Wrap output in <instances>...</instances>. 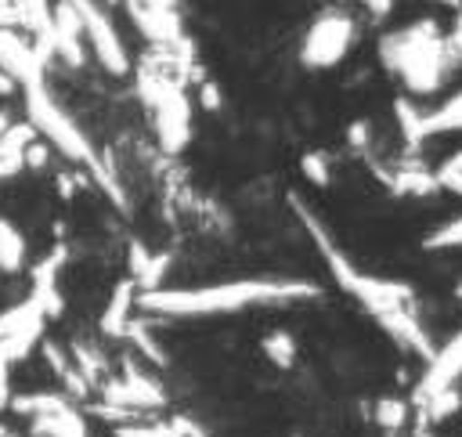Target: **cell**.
Returning a JSON list of instances; mask_svg holds the SVG:
<instances>
[{"instance_id": "obj_1", "label": "cell", "mask_w": 462, "mask_h": 437, "mask_svg": "<svg viewBox=\"0 0 462 437\" xmlns=\"http://www.w3.org/2000/svg\"><path fill=\"white\" fill-rule=\"evenodd\" d=\"M318 296L314 282L296 278H238V282H217V285H191V289H144L137 296L141 311L166 314V318H199V314H231L245 311L253 303H292Z\"/></svg>"}, {"instance_id": "obj_2", "label": "cell", "mask_w": 462, "mask_h": 437, "mask_svg": "<svg viewBox=\"0 0 462 437\" xmlns=\"http://www.w3.org/2000/svg\"><path fill=\"white\" fill-rule=\"evenodd\" d=\"M22 94H25V116H29V123H32V130H36L51 148H58L65 159L83 163V166L90 170V177L105 188V195H108L119 209H126V195H123V188H119L116 173H112V170H108V163L94 152V144L87 141V134H83V130L65 116V108L51 98L47 83L22 87Z\"/></svg>"}, {"instance_id": "obj_3", "label": "cell", "mask_w": 462, "mask_h": 437, "mask_svg": "<svg viewBox=\"0 0 462 437\" xmlns=\"http://www.w3.org/2000/svg\"><path fill=\"white\" fill-rule=\"evenodd\" d=\"M141 98L155 116L162 152H180L191 141V101L184 94V79H170V72H141Z\"/></svg>"}, {"instance_id": "obj_4", "label": "cell", "mask_w": 462, "mask_h": 437, "mask_svg": "<svg viewBox=\"0 0 462 437\" xmlns=\"http://www.w3.org/2000/svg\"><path fill=\"white\" fill-rule=\"evenodd\" d=\"M357 40V22L343 7H325L303 33L300 43V61L307 69H332L336 61L346 58V51Z\"/></svg>"}, {"instance_id": "obj_5", "label": "cell", "mask_w": 462, "mask_h": 437, "mask_svg": "<svg viewBox=\"0 0 462 437\" xmlns=\"http://www.w3.org/2000/svg\"><path fill=\"white\" fill-rule=\"evenodd\" d=\"M0 72H7L18 87H36V83H47L43 79L47 58L29 40H22L11 25H0Z\"/></svg>"}, {"instance_id": "obj_6", "label": "cell", "mask_w": 462, "mask_h": 437, "mask_svg": "<svg viewBox=\"0 0 462 437\" xmlns=\"http://www.w3.org/2000/svg\"><path fill=\"white\" fill-rule=\"evenodd\" d=\"M83 25H79V14L69 0H58L51 7V54H58L65 65L79 69L87 61V47H83Z\"/></svg>"}, {"instance_id": "obj_7", "label": "cell", "mask_w": 462, "mask_h": 437, "mask_svg": "<svg viewBox=\"0 0 462 437\" xmlns=\"http://www.w3.org/2000/svg\"><path fill=\"white\" fill-rule=\"evenodd\" d=\"M458 376H462V329H458L440 350H433L430 368H426V376H422L419 386H415V401H426L430 394H437V390H444V386H455Z\"/></svg>"}, {"instance_id": "obj_8", "label": "cell", "mask_w": 462, "mask_h": 437, "mask_svg": "<svg viewBox=\"0 0 462 437\" xmlns=\"http://www.w3.org/2000/svg\"><path fill=\"white\" fill-rule=\"evenodd\" d=\"M105 397H108V404H119V408H159L166 401L162 390L148 376H137L134 368H126V376L119 383H108Z\"/></svg>"}, {"instance_id": "obj_9", "label": "cell", "mask_w": 462, "mask_h": 437, "mask_svg": "<svg viewBox=\"0 0 462 437\" xmlns=\"http://www.w3.org/2000/svg\"><path fill=\"white\" fill-rule=\"evenodd\" d=\"M401 347H411L419 358H433V343H430V336L422 332V325H419V318H415V311L411 307H397V311H386V314H379L375 318Z\"/></svg>"}, {"instance_id": "obj_10", "label": "cell", "mask_w": 462, "mask_h": 437, "mask_svg": "<svg viewBox=\"0 0 462 437\" xmlns=\"http://www.w3.org/2000/svg\"><path fill=\"white\" fill-rule=\"evenodd\" d=\"M36 137L32 123H11L0 134V184L11 181L22 166H25V144Z\"/></svg>"}, {"instance_id": "obj_11", "label": "cell", "mask_w": 462, "mask_h": 437, "mask_svg": "<svg viewBox=\"0 0 462 437\" xmlns=\"http://www.w3.org/2000/svg\"><path fill=\"white\" fill-rule=\"evenodd\" d=\"M134 278H126V282H119L116 285V293H112V300H108V307H105V318H101V332L105 336H123V329H126V321H130V307H134Z\"/></svg>"}, {"instance_id": "obj_12", "label": "cell", "mask_w": 462, "mask_h": 437, "mask_svg": "<svg viewBox=\"0 0 462 437\" xmlns=\"http://www.w3.org/2000/svg\"><path fill=\"white\" fill-rule=\"evenodd\" d=\"M462 130V90L451 94L440 108L422 112V137H437V134H455Z\"/></svg>"}, {"instance_id": "obj_13", "label": "cell", "mask_w": 462, "mask_h": 437, "mask_svg": "<svg viewBox=\"0 0 462 437\" xmlns=\"http://www.w3.org/2000/svg\"><path fill=\"white\" fill-rule=\"evenodd\" d=\"M22 267H25V238L7 217H0V271L14 274Z\"/></svg>"}, {"instance_id": "obj_14", "label": "cell", "mask_w": 462, "mask_h": 437, "mask_svg": "<svg viewBox=\"0 0 462 437\" xmlns=\"http://www.w3.org/2000/svg\"><path fill=\"white\" fill-rule=\"evenodd\" d=\"M458 408H462L458 386H444V390L430 394L426 401H419V419H422V423H444V419L455 415Z\"/></svg>"}, {"instance_id": "obj_15", "label": "cell", "mask_w": 462, "mask_h": 437, "mask_svg": "<svg viewBox=\"0 0 462 437\" xmlns=\"http://www.w3.org/2000/svg\"><path fill=\"white\" fill-rule=\"evenodd\" d=\"M408 412H411V404L404 401V397H383L375 408H372V423L379 426V430H404V423H408Z\"/></svg>"}, {"instance_id": "obj_16", "label": "cell", "mask_w": 462, "mask_h": 437, "mask_svg": "<svg viewBox=\"0 0 462 437\" xmlns=\"http://www.w3.org/2000/svg\"><path fill=\"white\" fill-rule=\"evenodd\" d=\"M263 354L274 368H292L296 361V339L285 329H274L271 336H263Z\"/></svg>"}, {"instance_id": "obj_17", "label": "cell", "mask_w": 462, "mask_h": 437, "mask_svg": "<svg viewBox=\"0 0 462 437\" xmlns=\"http://www.w3.org/2000/svg\"><path fill=\"white\" fill-rule=\"evenodd\" d=\"M11 408L18 415H51V412H61L69 404L58 394H18V397H11Z\"/></svg>"}, {"instance_id": "obj_18", "label": "cell", "mask_w": 462, "mask_h": 437, "mask_svg": "<svg viewBox=\"0 0 462 437\" xmlns=\"http://www.w3.org/2000/svg\"><path fill=\"white\" fill-rule=\"evenodd\" d=\"M393 112H397V123H401V137L408 141V148H419L426 137H422V112L408 101V98H397V105H393Z\"/></svg>"}, {"instance_id": "obj_19", "label": "cell", "mask_w": 462, "mask_h": 437, "mask_svg": "<svg viewBox=\"0 0 462 437\" xmlns=\"http://www.w3.org/2000/svg\"><path fill=\"white\" fill-rule=\"evenodd\" d=\"M123 336H130V339L137 343V350H141L144 358H152L155 365H162V361H166V358H162V350H159V343H155V339H152V332H148V321H126Z\"/></svg>"}, {"instance_id": "obj_20", "label": "cell", "mask_w": 462, "mask_h": 437, "mask_svg": "<svg viewBox=\"0 0 462 437\" xmlns=\"http://www.w3.org/2000/svg\"><path fill=\"white\" fill-rule=\"evenodd\" d=\"M433 177H437V184L444 188V191H455V195H462V152H455V155H448L437 170H433Z\"/></svg>"}, {"instance_id": "obj_21", "label": "cell", "mask_w": 462, "mask_h": 437, "mask_svg": "<svg viewBox=\"0 0 462 437\" xmlns=\"http://www.w3.org/2000/svg\"><path fill=\"white\" fill-rule=\"evenodd\" d=\"M462 246V217L448 220L444 228H437L430 238H426V249H455Z\"/></svg>"}, {"instance_id": "obj_22", "label": "cell", "mask_w": 462, "mask_h": 437, "mask_svg": "<svg viewBox=\"0 0 462 437\" xmlns=\"http://www.w3.org/2000/svg\"><path fill=\"white\" fill-rule=\"evenodd\" d=\"M300 166H303V177H307L310 184H318V188L328 184V159H325V152H307V155L300 159Z\"/></svg>"}, {"instance_id": "obj_23", "label": "cell", "mask_w": 462, "mask_h": 437, "mask_svg": "<svg viewBox=\"0 0 462 437\" xmlns=\"http://www.w3.org/2000/svg\"><path fill=\"white\" fill-rule=\"evenodd\" d=\"M199 105L202 108H209V112H217L220 108V90H217V83H199Z\"/></svg>"}, {"instance_id": "obj_24", "label": "cell", "mask_w": 462, "mask_h": 437, "mask_svg": "<svg viewBox=\"0 0 462 437\" xmlns=\"http://www.w3.org/2000/svg\"><path fill=\"white\" fill-rule=\"evenodd\" d=\"M7 126H11V119H7V112H0V134H4Z\"/></svg>"}, {"instance_id": "obj_25", "label": "cell", "mask_w": 462, "mask_h": 437, "mask_svg": "<svg viewBox=\"0 0 462 437\" xmlns=\"http://www.w3.org/2000/svg\"><path fill=\"white\" fill-rule=\"evenodd\" d=\"M105 4H119V0H105Z\"/></svg>"}, {"instance_id": "obj_26", "label": "cell", "mask_w": 462, "mask_h": 437, "mask_svg": "<svg viewBox=\"0 0 462 437\" xmlns=\"http://www.w3.org/2000/svg\"><path fill=\"white\" fill-rule=\"evenodd\" d=\"M455 293H458V296H462V285H458V289H455Z\"/></svg>"}]
</instances>
